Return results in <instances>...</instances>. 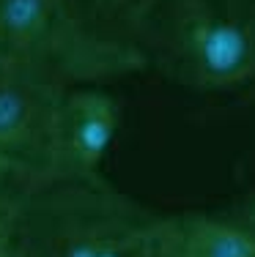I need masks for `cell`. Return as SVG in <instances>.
<instances>
[{
    "label": "cell",
    "mask_w": 255,
    "mask_h": 257,
    "mask_svg": "<svg viewBox=\"0 0 255 257\" xmlns=\"http://www.w3.org/2000/svg\"><path fill=\"white\" fill-rule=\"evenodd\" d=\"M145 69L195 93L255 85V0H159L137 36Z\"/></svg>",
    "instance_id": "2"
},
{
    "label": "cell",
    "mask_w": 255,
    "mask_h": 257,
    "mask_svg": "<svg viewBox=\"0 0 255 257\" xmlns=\"http://www.w3.org/2000/svg\"><path fill=\"white\" fill-rule=\"evenodd\" d=\"M173 241L176 213L99 175L39 183L6 232V257H173Z\"/></svg>",
    "instance_id": "1"
},
{
    "label": "cell",
    "mask_w": 255,
    "mask_h": 257,
    "mask_svg": "<svg viewBox=\"0 0 255 257\" xmlns=\"http://www.w3.org/2000/svg\"><path fill=\"white\" fill-rule=\"evenodd\" d=\"M41 181L36 175H30L28 170L0 159V241H6V232H9L11 222H14L17 211L22 208L28 194Z\"/></svg>",
    "instance_id": "8"
},
{
    "label": "cell",
    "mask_w": 255,
    "mask_h": 257,
    "mask_svg": "<svg viewBox=\"0 0 255 257\" xmlns=\"http://www.w3.org/2000/svg\"><path fill=\"white\" fill-rule=\"evenodd\" d=\"M88 28L118 44L135 47L159 0H66Z\"/></svg>",
    "instance_id": "7"
},
{
    "label": "cell",
    "mask_w": 255,
    "mask_h": 257,
    "mask_svg": "<svg viewBox=\"0 0 255 257\" xmlns=\"http://www.w3.org/2000/svg\"><path fill=\"white\" fill-rule=\"evenodd\" d=\"M173 257H255V192L220 208L176 213Z\"/></svg>",
    "instance_id": "6"
},
{
    "label": "cell",
    "mask_w": 255,
    "mask_h": 257,
    "mask_svg": "<svg viewBox=\"0 0 255 257\" xmlns=\"http://www.w3.org/2000/svg\"><path fill=\"white\" fill-rule=\"evenodd\" d=\"M121 126V107L107 85L63 88L55 112L44 181H85L105 175Z\"/></svg>",
    "instance_id": "4"
},
{
    "label": "cell",
    "mask_w": 255,
    "mask_h": 257,
    "mask_svg": "<svg viewBox=\"0 0 255 257\" xmlns=\"http://www.w3.org/2000/svg\"><path fill=\"white\" fill-rule=\"evenodd\" d=\"M63 88L0 66V159L44 183L50 140Z\"/></svg>",
    "instance_id": "5"
},
{
    "label": "cell",
    "mask_w": 255,
    "mask_h": 257,
    "mask_svg": "<svg viewBox=\"0 0 255 257\" xmlns=\"http://www.w3.org/2000/svg\"><path fill=\"white\" fill-rule=\"evenodd\" d=\"M0 66L55 88H82L137 74L145 60L88 28L66 0H0Z\"/></svg>",
    "instance_id": "3"
},
{
    "label": "cell",
    "mask_w": 255,
    "mask_h": 257,
    "mask_svg": "<svg viewBox=\"0 0 255 257\" xmlns=\"http://www.w3.org/2000/svg\"><path fill=\"white\" fill-rule=\"evenodd\" d=\"M252 88H255V85H252Z\"/></svg>",
    "instance_id": "9"
}]
</instances>
